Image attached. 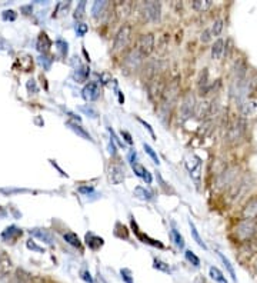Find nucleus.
<instances>
[{
  "instance_id": "obj_1",
  "label": "nucleus",
  "mask_w": 257,
  "mask_h": 283,
  "mask_svg": "<svg viewBox=\"0 0 257 283\" xmlns=\"http://www.w3.org/2000/svg\"><path fill=\"white\" fill-rule=\"evenodd\" d=\"M179 82L177 80H173L169 86L166 87V90H165V93H163V96H162V99L159 100V119L163 122V123H166L167 122V119L170 117L171 114V110L174 108V105H176V102H177V97H179Z\"/></svg>"
},
{
  "instance_id": "obj_2",
  "label": "nucleus",
  "mask_w": 257,
  "mask_h": 283,
  "mask_svg": "<svg viewBox=\"0 0 257 283\" xmlns=\"http://www.w3.org/2000/svg\"><path fill=\"white\" fill-rule=\"evenodd\" d=\"M140 15L145 22L156 23L162 18V4L159 1H143L140 4Z\"/></svg>"
},
{
  "instance_id": "obj_3",
  "label": "nucleus",
  "mask_w": 257,
  "mask_h": 283,
  "mask_svg": "<svg viewBox=\"0 0 257 283\" xmlns=\"http://www.w3.org/2000/svg\"><path fill=\"white\" fill-rule=\"evenodd\" d=\"M236 235L239 240L247 243L250 240L256 239L257 238V219L255 220H243L237 229H236Z\"/></svg>"
},
{
  "instance_id": "obj_4",
  "label": "nucleus",
  "mask_w": 257,
  "mask_h": 283,
  "mask_svg": "<svg viewBox=\"0 0 257 283\" xmlns=\"http://www.w3.org/2000/svg\"><path fill=\"white\" fill-rule=\"evenodd\" d=\"M130 39H131V26L130 24H123L116 36H114V42H113V50L114 52H119V50H123L125 47H128V44L130 43Z\"/></svg>"
},
{
  "instance_id": "obj_5",
  "label": "nucleus",
  "mask_w": 257,
  "mask_h": 283,
  "mask_svg": "<svg viewBox=\"0 0 257 283\" xmlns=\"http://www.w3.org/2000/svg\"><path fill=\"white\" fill-rule=\"evenodd\" d=\"M196 106H197V103H196L194 94H193L192 92L186 93L184 97H183V100H182V105H180V116H182V120L190 119L193 114H194V112H196Z\"/></svg>"
},
{
  "instance_id": "obj_6",
  "label": "nucleus",
  "mask_w": 257,
  "mask_h": 283,
  "mask_svg": "<svg viewBox=\"0 0 257 283\" xmlns=\"http://www.w3.org/2000/svg\"><path fill=\"white\" fill-rule=\"evenodd\" d=\"M134 49L143 56H149L150 53L153 52L154 49V36L151 33H146V35H142L139 39H137V43L134 46Z\"/></svg>"
},
{
  "instance_id": "obj_7",
  "label": "nucleus",
  "mask_w": 257,
  "mask_h": 283,
  "mask_svg": "<svg viewBox=\"0 0 257 283\" xmlns=\"http://www.w3.org/2000/svg\"><path fill=\"white\" fill-rule=\"evenodd\" d=\"M166 85H165V82H163V77L162 76H156L154 79H151L149 82V96L150 99L153 100V102H157V100H160L162 99V96H163V93H165V90H166Z\"/></svg>"
},
{
  "instance_id": "obj_8",
  "label": "nucleus",
  "mask_w": 257,
  "mask_h": 283,
  "mask_svg": "<svg viewBox=\"0 0 257 283\" xmlns=\"http://www.w3.org/2000/svg\"><path fill=\"white\" fill-rule=\"evenodd\" d=\"M246 132V122L243 119H236L235 122H232L229 125L227 129V140L229 142H237L239 139H241V136Z\"/></svg>"
},
{
  "instance_id": "obj_9",
  "label": "nucleus",
  "mask_w": 257,
  "mask_h": 283,
  "mask_svg": "<svg viewBox=\"0 0 257 283\" xmlns=\"http://www.w3.org/2000/svg\"><path fill=\"white\" fill-rule=\"evenodd\" d=\"M143 59L145 57L136 49H131L128 55H126V57H125V67L128 70H130V72H133V70H136V69L140 67V65L143 63Z\"/></svg>"
},
{
  "instance_id": "obj_10",
  "label": "nucleus",
  "mask_w": 257,
  "mask_h": 283,
  "mask_svg": "<svg viewBox=\"0 0 257 283\" xmlns=\"http://www.w3.org/2000/svg\"><path fill=\"white\" fill-rule=\"evenodd\" d=\"M109 179L113 185H120L126 179V170L120 165H111L109 168Z\"/></svg>"
},
{
  "instance_id": "obj_11",
  "label": "nucleus",
  "mask_w": 257,
  "mask_h": 283,
  "mask_svg": "<svg viewBox=\"0 0 257 283\" xmlns=\"http://www.w3.org/2000/svg\"><path fill=\"white\" fill-rule=\"evenodd\" d=\"M82 94H83V99L87 100V102H93V100L99 99V96H100V86H99V83H96V82L87 83L83 87V90H82Z\"/></svg>"
},
{
  "instance_id": "obj_12",
  "label": "nucleus",
  "mask_w": 257,
  "mask_h": 283,
  "mask_svg": "<svg viewBox=\"0 0 257 283\" xmlns=\"http://www.w3.org/2000/svg\"><path fill=\"white\" fill-rule=\"evenodd\" d=\"M241 216L244 220H255L257 219V196L249 199L241 210Z\"/></svg>"
},
{
  "instance_id": "obj_13",
  "label": "nucleus",
  "mask_w": 257,
  "mask_h": 283,
  "mask_svg": "<svg viewBox=\"0 0 257 283\" xmlns=\"http://www.w3.org/2000/svg\"><path fill=\"white\" fill-rule=\"evenodd\" d=\"M186 168H187V170L190 172V174H192L193 177H194L196 180H199L200 172H202V159H200L199 156L193 154V156H190V157L187 159Z\"/></svg>"
},
{
  "instance_id": "obj_14",
  "label": "nucleus",
  "mask_w": 257,
  "mask_h": 283,
  "mask_svg": "<svg viewBox=\"0 0 257 283\" xmlns=\"http://www.w3.org/2000/svg\"><path fill=\"white\" fill-rule=\"evenodd\" d=\"M240 114L243 117H256L257 116V100H247L240 105Z\"/></svg>"
},
{
  "instance_id": "obj_15",
  "label": "nucleus",
  "mask_w": 257,
  "mask_h": 283,
  "mask_svg": "<svg viewBox=\"0 0 257 283\" xmlns=\"http://www.w3.org/2000/svg\"><path fill=\"white\" fill-rule=\"evenodd\" d=\"M131 7H133L131 1H117L114 4V12L117 15V19L123 20V19L128 18L131 13Z\"/></svg>"
},
{
  "instance_id": "obj_16",
  "label": "nucleus",
  "mask_w": 257,
  "mask_h": 283,
  "mask_svg": "<svg viewBox=\"0 0 257 283\" xmlns=\"http://www.w3.org/2000/svg\"><path fill=\"white\" fill-rule=\"evenodd\" d=\"M212 112H213V105L210 103V102H207V100H203L202 103H199L197 106H196V112H194V114L199 117V119H206V117H209L210 114H212Z\"/></svg>"
},
{
  "instance_id": "obj_17",
  "label": "nucleus",
  "mask_w": 257,
  "mask_h": 283,
  "mask_svg": "<svg viewBox=\"0 0 257 283\" xmlns=\"http://www.w3.org/2000/svg\"><path fill=\"white\" fill-rule=\"evenodd\" d=\"M85 239L86 245H87L92 250H97V249H100V247L105 245L103 238H100V236H97V235H94V233H92V232L86 233Z\"/></svg>"
},
{
  "instance_id": "obj_18",
  "label": "nucleus",
  "mask_w": 257,
  "mask_h": 283,
  "mask_svg": "<svg viewBox=\"0 0 257 283\" xmlns=\"http://www.w3.org/2000/svg\"><path fill=\"white\" fill-rule=\"evenodd\" d=\"M131 168H133V172H134V174L136 176H139V177H142L147 185H150L151 183V174H150V172L143 166V165H140V163H134V165H131Z\"/></svg>"
},
{
  "instance_id": "obj_19",
  "label": "nucleus",
  "mask_w": 257,
  "mask_h": 283,
  "mask_svg": "<svg viewBox=\"0 0 257 283\" xmlns=\"http://www.w3.org/2000/svg\"><path fill=\"white\" fill-rule=\"evenodd\" d=\"M224 55V40L223 39H217L212 46V59L214 60H220Z\"/></svg>"
},
{
  "instance_id": "obj_20",
  "label": "nucleus",
  "mask_w": 257,
  "mask_h": 283,
  "mask_svg": "<svg viewBox=\"0 0 257 283\" xmlns=\"http://www.w3.org/2000/svg\"><path fill=\"white\" fill-rule=\"evenodd\" d=\"M67 126L72 129V131L74 132L77 136H80V137H83L86 140H90V142H93V139H92V136H90V133L86 131L85 128H82L77 122H67Z\"/></svg>"
},
{
  "instance_id": "obj_21",
  "label": "nucleus",
  "mask_w": 257,
  "mask_h": 283,
  "mask_svg": "<svg viewBox=\"0 0 257 283\" xmlns=\"http://www.w3.org/2000/svg\"><path fill=\"white\" fill-rule=\"evenodd\" d=\"M107 6H109V3H107L106 0H97V1H94L93 3V7H92V15H93V18H99V16H103L105 15V12H106Z\"/></svg>"
},
{
  "instance_id": "obj_22",
  "label": "nucleus",
  "mask_w": 257,
  "mask_h": 283,
  "mask_svg": "<svg viewBox=\"0 0 257 283\" xmlns=\"http://www.w3.org/2000/svg\"><path fill=\"white\" fill-rule=\"evenodd\" d=\"M30 235H33V236L39 238V239L43 240V242H44V243H47V245H52V243H53V238H52V235H50L47 230H42V229H33V230H30Z\"/></svg>"
},
{
  "instance_id": "obj_23",
  "label": "nucleus",
  "mask_w": 257,
  "mask_h": 283,
  "mask_svg": "<svg viewBox=\"0 0 257 283\" xmlns=\"http://www.w3.org/2000/svg\"><path fill=\"white\" fill-rule=\"evenodd\" d=\"M133 195L137 197V199H140V200H146V202L153 200V193L149 192V190H146V189L142 188V186H137V188L134 189Z\"/></svg>"
},
{
  "instance_id": "obj_24",
  "label": "nucleus",
  "mask_w": 257,
  "mask_h": 283,
  "mask_svg": "<svg viewBox=\"0 0 257 283\" xmlns=\"http://www.w3.org/2000/svg\"><path fill=\"white\" fill-rule=\"evenodd\" d=\"M213 4L212 0H194L192 3V7L197 12H206L207 9H210Z\"/></svg>"
},
{
  "instance_id": "obj_25",
  "label": "nucleus",
  "mask_w": 257,
  "mask_h": 283,
  "mask_svg": "<svg viewBox=\"0 0 257 283\" xmlns=\"http://www.w3.org/2000/svg\"><path fill=\"white\" fill-rule=\"evenodd\" d=\"M20 235H21L20 229H18L16 226H10V227H7V229L3 232L1 238H3V239L13 240V239H16L18 236H20Z\"/></svg>"
},
{
  "instance_id": "obj_26",
  "label": "nucleus",
  "mask_w": 257,
  "mask_h": 283,
  "mask_svg": "<svg viewBox=\"0 0 257 283\" xmlns=\"http://www.w3.org/2000/svg\"><path fill=\"white\" fill-rule=\"evenodd\" d=\"M217 255H219V258H220V261L223 262V264H224V267L229 270V273H230V278H232V281L233 282H237V278H236V272H235V267H233V264L230 263V261L224 256V255H221L220 252H217Z\"/></svg>"
},
{
  "instance_id": "obj_27",
  "label": "nucleus",
  "mask_w": 257,
  "mask_h": 283,
  "mask_svg": "<svg viewBox=\"0 0 257 283\" xmlns=\"http://www.w3.org/2000/svg\"><path fill=\"white\" fill-rule=\"evenodd\" d=\"M64 240L69 243V245H72V246H74V247H82V242L79 239V236L76 235V233H73V232H67V233H64Z\"/></svg>"
},
{
  "instance_id": "obj_28",
  "label": "nucleus",
  "mask_w": 257,
  "mask_h": 283,
  "mask_svg": "<svg viewBox=\"0 0 257 283\" xmlns=\"http://www.w3.org/2000/svg\"><path fill=\"white\" fill-rule=\"evenodd\" d=\"M89 73H90V69H89L87 66H80V67H79V70L76 69L74 79H76L79 83H82V82H85L86 79L89 77Z\"/></svg>"
},
{
  "instance_id": "obj_29",
  "label": "nucleus",
  "mask_w": 257,
  "mask_h": 283,
  "mask_svg": "<svg viewBox=\"0 0 257 283\" xmlns=\"http://www.w3.org/2000/svg\"><path fill=\"white\" fill-rule=\"evenodd\" d=\"M209 273H210V278L213 279L214 282L217 283H227V279H226V276L217 269V267H214V266H212L210 267V270H209Z\"/></svg>"
},
{
  "instance_id": "obj_30",
  "label": "nucleus",
  "mask_w": 257,
  "mask_h": 283,
  "mask_svg": "<svg viewBox=\"0 0 257 283\" xmlns=\"http://www.w3.org/2000/svg\"><path fill=\"white\" fill-rule=\"evenodd\" d=\"M189 226H190V230H192V236L194 242L200 246V247H203L204 250L207 249V246H206V243L203 242V239L200 238V235H199V232H197V229H196V226H194V223H193L192 220H189Z\"/></svg>"
},
{
  "instance_id": "obj_31",
  "label": "nucleus",
  "mask_w": 257,
  "mask_h": 283,
  "mask_svg": "<svg viewBox=\"0 0 257 283\" xmlns=\"http://www.w3.org/2000/svg\"><path fill=\"white\" fill-rule=\"evenodd\" d=\"M50 44H52V42H50V39L47 38V35H46V33H42L40 38H39V40H37V49H39L40 52H43V53H46V52L49 50Z\"/></svg>"
},
{
  "instance_id": "obj_32",
  "label": "nucleus",
  "mask_w": 257,
  "mask_h": 283,
  "mask_svg": "<svg viewBox=\"0 0 257 283\" xmlns=\"http://www.w3.org/2000/svg\"><path fill=\"white\" fill-rule=\"evenodd\" d=\"M170 235H171V240H173V243L179 247V249H183L184 247V238L176 230V229H171L170 230Z\"/></svg>"
},
{
  "instance_id": "obj_33",
  "label": "nucleus",
  "mask_w": 257,
  "mask_h": 283,
  "mask_svg": "<svg viewBox=\"0 0 257 283\" xmlns=\"http://www.w3.org/2000/svg\"><path fill=\"white\" fill-rule=\"evenodd\" d=\"M223 26H224V22L221 20V19H219V20H216V22L209 27L210 29V32H212V36L213 38H217L220 33H221V30H223Z\"/></svg>"
},
{
  "instance_id": "obj_34",
  "label": "nucleus",
  "mask_w": 257,
  "mask_h": 283,
  "mask_svg": "<svg viewBox=\"0 0 257 283\" xmlns=\"http://www.w3.org/2000/svg\"><path fill=\"white\" fill-rule=\"evenodd\" d=\"M153 267L157 269V270H162V272H165V273H170L171 272L170 266H169L166 262L160 261V259H154V262H153Z\"/></svg>"
},
{
  "instance_id": "obj_35",
  "label": "nucleus",
  "mask_w": 257,
  "mask_h": 283,
  "mask_svg": "<svg viewBox=\"0 0 257 283\" xmlns=\"http://www.w3.org/2000/svg\"><path fill=\"white\" fill-rule=\"evenodd\" d=\"M10 267H12L10 261H9L6 256H1V258H0V276L6 275V273L10 270Z\"/></svg>"
},
{
  "instance_id": "obj_36",
  "label": "nucleus",
  "mask_w": 257,
  "mask_h": 283,
  "mask_svg": "<svg viewBox=\"0 0 257 283\" xmlns=\"http://www.w3.org/2000/svg\"><path fill=\"white\" fill-rule=\"evenodd\" d=\"M184 256H186L187 262L192 263L194 267H199V266H200V259L194 255V252H192V250H186Z\"/></svg>"
},
{
  "instance_id": "obj_37",
  "label": "nucleus",
  "mask_w": 257,
  "mask_h": 283,
  "mask_svg": "<svg viewBox=\"0 0 257 283\" xmlns=\"http://www.w3.org/2000/svg\"><path fill=\"white\" fill-rule=\"evenodd\" d=\"M143 149H145V152L147 153L150 157H151V160H153L156 165H159V163H160V162H159V156H157V153L153 151V148H151V146H149L147 143H145V145H143Z\"/></svg>"
},
{
  "instance_id": "obj_38",
  "label": "nucleus",
  "mask_w": 257,
  "mask_h": 283,
  "mask_svg": "<svg viewBox=\"0 0 257 283\" xmlns=\"http://www.w3.org/2000/svg\"><path fill=\"white\" fill-rule=\"evenodd\" d=\"M56 46H57V49H59V52H60L62 56L67 55V52H69V44H67V42H64L63 39H57L56 40Z\"/></svg>"
},
{
  "instance_id": "obj_39",
  "label": "nucleus",
  "mask_w": 257,
  "mask_h": 283,
  "mask_svg": "<svg viewBox=\"0 0 257 283\" xmlns=\"http://www.w3.org/2000/svg\"><path fill=\"white\" fill-rule=\"evenodd\" d=\"M85 9H86V1H80V3L77 4L76 13H74V18H76V19H83V18H85Z\"/></svg>"
},
{
  "instance_id": "obj_40",
  "label": "nucleus",
  "mask_w": 257,
  "mask_h": 283,
  "mask_svg": "<svg viewBox=\"0 0 257 283\" xmlns=\"http://www.w3.org/2000/svg\"><path fill=\"white\" fill-rule=\"evenodd\" d=\"M139 238L143 240V243H149V245L156 246V247H163V245H162L159 240H151L149 236H145V235H142V233H139Z\"/></svg>"
},
{
  "instance_id": "obj_41",
  "label": "nucleus",
  "mask_w": 257,
  "mask_h": 283,
  "mask_svg": "<svg viewBox=\"0 0 257 283\" xmlns=\"http://www.w3.org/2000/svg\"><path fill=\"white\" fill-rule=\"evenodd\" d=\"M87 30H89V27H87V24H85V23L80 22L76 24V33H77V36L83 38L86 33H87Z\"/></svg>"
},
{
  "instance_id": "obj_42",
  "label": "nucleus",
  "mask_w": 257,
  "mask_h": 283,
  "mask_svg": "<svg viewBox=\"0 0 257 283\" xmlns=\"http://www.w3.org/2000/svg\"><path fill=\"white\" fill-rule=\"evenodd\" d=\"M120 275H122V279L126 283H133V278H131V272L128 269H122L120 270Z\"/></svg>"
},
{
  "instance_id": "obj_43",
  "label": "nucleus",
  "mask_w": 257,
  "mask_h": 283,
  "mask_svg": "<svg viewBox=\"0 0 257 283\" xmlns=\"http://www.w3.org/2000/svg\"><path fill=\"white\" fill-rule=\"evenodd\" d=\"M212 39H213V36H212V32H210V29H206V30L202 33V36H200V40H202L203 43H209Z\"/></svg>"
},
{
  "instance_id": "obj_44",
  "label": "nucleus",
  "mask_w": 257,
  "mask_h": 283,
  "mask_svg": "<svg viewBox=\"0 0 257 283\" xmlns=\"http://www.w3.org/2000/svg\"><path fill=\"white\" fill-rule=\"evenodd\" d=\"M80 110H82V112H85L86 114H89V116H90V117H93V119L99 116V114H97V112L93 109V108H90V106H83V108H80Z\"/></svg>"
},
{
  "instance_id": "obj_45",
  "label": "nucleus",
  "mask_w": 257,
  "mask_h": 283,
  "mask_svg": "<svg viewBox=\"0 0 257 283\" xmlns=\"http://www.w3.org/2000/svg\"><path fill=\"white\" fill-rule=\"evenodd\" d=\"M16 12L15 10H6V12H3V19L4 20H15L16 19Z\"/></svg>"
},
{
  "instance_id": "obj_46",
  "label": "nucleus",
  "mask_w": 257,
  "mask_h": 283,
  "mask_svg": "<svg viewBox=\"0 0 257 283\" xmlns=\"http://www.w3.org/2000/svg\"><path fill=\"white\" fill-rule=\"evenodd\" d=\"M109 132H110V134H111V140H113L114 143H117V145H119L120 148H123V146H125V145H123V142H122V140H120V139L117 137V134L114 133V131H113L111 128H109Z\"/></svg>"
},
{
  "instance_id": "obj_47",
  "label": "nucleus",
  "mask_w": 257,
  "mask_h": 283,
  "mask_svg": "<svg viewBox=\"0 0 257 283\" xmlns=\"http://www.w3.org/2000/svg\"><path fill=\"white\" fill-rule=\"evenodd\" d=\"M137 120H139V122L145 126V129H147V131H149V133L151 134V137H156V134H154V132H153V129H151V126H150L149 123H146V122H145L143 119H140V117H137Z\"/></svg>"
},
{
  "instance_id": "obj_48",
  "label": "nucleus",
  "mask_w": 257,
  "mask_h": 283,
  "mask_svg": "<svg viewBox=\"0 0 257 283\" xmlns=\"http://www.w3.org/2000/svg\"><path fill=\"white\" fill-rule=\"evenodd\" d=\"M120 134H122V137L126 140V143H128V145H131L133 143V139H131V134L128 133V132L126 131H122L120 132Z\"/></svg>"
},
{
  "instance_id": "obj_49",
  "label": "nucleus",
  "mask_w": 257,
  "mask_h": 283,
  "mask_svg": "<svg viewBox=\"0 0 257 283\" xmlns=\"http://www.w3.org/2000/svg\"><path fill=\"white\" fill-rule=\"evenodd\" d=\"M82 279L87 283H93V278H92L90 272H87V270H83V272H82Z\"/></svg>"
},
{
  "instance_id": "obj_50",
  "label": "nucleus",
  "mask_w": 257,
  "mask_h": 283,
  "mask_svg": "<svg viewBox=\"0 0 257 283\" xmlns=\"http://www.w3.org/2000/svg\"><path fill=\"white\" fill-rule=\"evenodd\" d=\"M40 63H42V65H44V67H46V69H49V66H50V63H52V59L43 55V56H40Z\"/></svg>"
},
{
  "instance_id": "obj_51",
  "label": "nucleus",
  "mask_w": 257,
  "mask_h": 283,
  "mask_svg": "<svg viewBox=\"0 0 257 283\" xmlns=\"http://www.w3.org/2000/svg\"><path fill=\"white\" fill-rule=\"evenodd\" d=\"M79 192L89 195V193H93V188L92 186H82V188H79Z\"/></svg>"
},
{
  "instance_id": "obj_52",
  "label": "nucleus",
  "mask_w": 257,
  "mask_h": 283,
  "mask_svg": "<svg viewBox=\"0 0 257 283\" xmlns=\"http://www.w3.org/2000/svg\"><path fill=\"white\" fill-rule=\"evenodd\" d=\"M27 89H29V92H33V93H36V92H37V87H36L35 80H29V83H27Z\"/></svg>"
},
{
  "instance_id": "obj_53",
  "label": "nucleus",
  "mask_w": 257,
  "mask_h": 283,
  "mask_svg": "<svg viewBox=\"0 0 257 283\" xmlns=\"http://www.w3.org/2000/svg\"><path fill=\"white\" fill-rule=\"evenodd\" d=\"M27 247H29V249H33V250H37V252H42V249H40L39 246H36L32 240L27 242Z\"/></svg>"
},
{
  "instance_id": "obj_54",
  "label": "nucleus",
  "mask_w": 257,
  "mask_h": 283,
  "mask_svg": "<svg viewBox=\"0 0 257 283\" xmlns=\"http://www.w3.org/2000/svg\"><path fill=\"white\" fill-rule=\"evenodd\" d=\"M136 157H137L136 152H134V151H131V152H130V154H128V159H130V163H131V165L137 163V162H136Z\"/></svg>"
},
{
  "instance_id": "obj_55",
  "label": "nucleus",
  "mask_w": 257,
  "mask_h": 283,
  "mask_svg": "<svg viewBox=\"0 0 257 283\" xmlns=\"http://www.w3.org/2000/svg\"><path fill=\"white\" fill-rule=\"evenodd\" d=\"M109 152L111 153V154H114L116 153V146H114V142L111 140L110 142V145H109Z\"/></svg>"
},
{
  "instance_id": "obj_56",
  "label": "nucleus",
  "mask_w": 257,
  "mask_h": 283,
  "mask_svg": "<svg viewBox=\"0 0 257 283\" xmlns=\"http://www.w3.org/2000/svg\"><path fill=\"white\" fill-rule=\"evenodd\" d=\"M255 270L257 272V259H256V262H255Z\"/></svg>"
}]
</instances>
